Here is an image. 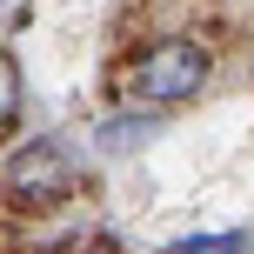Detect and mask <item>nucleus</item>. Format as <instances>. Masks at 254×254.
Masks as SVG:
<instances>
[{
    "label": "nucleus",
    "instance_id": "f257e3e1",
    "mask_svg": "<svg viewBox=\"0 0 254 254\" xmlns=\"http://www.w3.org/2000/svg\"><path fill=\"white\" fill-rule=\"evenodd\" d=\"M201 80H207V54L194 47V40H161V47H147L134 61L127 94H134V101H188Z\"/></svg>",
    "mask_w": 254,
    "mask_h": 254
},
{
    "label": "nucleus",
    "instance_id": "f03ea898",
    "mask_svg": "<svg viewBox=\"0 0 254 254\" xmlns=\"http://www.w3.org/2000/svg\"><path fill=\"white\" fill-rule=\"evenodd\" d=\"M61 174H67V161H61L54 147H27L20 161H13V174H7V181H13V188L27 194V188H54Z\"/></svg>",
    "mask_w": 254,
    "mask_h": 254
},
{
    "label": "nucleus",
    "instance_id": "7ed1b4c3",
    "mask_svg": "<svg viewBox=\"0 0 254 254\" xmlns=\"http://www.w3.org/2000/svg\"><path fill=\"white\" fill-rule=\"evenodd\" d=\"M181 254H248V241L241 234H207V241H188Z\"/></svg>",
    "mask_w": 254,
    "mask_h": 254
},
{
    "label": "nucleus",
    "instance_id": "20e7f679",
    "mask_svg": "<svg viewBox=\"0 0 254 254\" xmlns=\"http://www.w3.org/2000/svg\"><path fill=\"white\" fill-rule=\"evenodd\" d=\"M13 107H20V74L13 61H0V121H13Z\"/></svg>",
    "mask_w": 254,
    "mask_h": 254
}]
</instances>
